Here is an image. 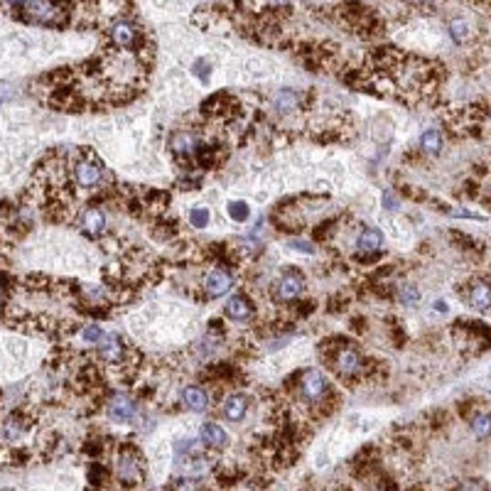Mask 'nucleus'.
Instances as JSON below:
<instances>
[{
	"label": "nucleus",
	"instance_id": "23",
	"mask_svg": "<svg viewBox=\"0 0 491 491\" xmlns=\"http://www.w3.org/2000/svg\"><path fill=\"white\" fill-rule=\"evenodd\" d=\"M472 430L477 438H489L491 435V418L489 416H477L472 422Z\"/></svg>",
	"mask_w": 491,
	"mask_h": 491
},
{
	"label": "nucleus",
	"instance_id": "11",
	"mask_svg": "<svg viewBox=\"0 0 491 491\" xmlns=\"http://www.w3.org/2000/svg\"><path fill=\"white\" fill-rule=\"evenodd\" d=\"M234 287V278L226 273V270H211L206 275L204 280V290H206V298H224Z\"/></svg>",
	"mask_w": 491,
	"mask_h": 491
},
{
	"label": "nucleus",
	"instance_id": "28",
	"mask_svg": "<svg viewBox=\"0 0 491 491\" xmlns=\"http://www.w3.org/2000/svg\"><path fill=\"white\" fill-rule=\"evenodd\" d=\"M204 67H209V64H206V62H197V64H194V71H197L202 79H206V76H209V69L204 71Z\"/></svg>",
	"mask_w": 491,
	"mask_h": 491
},
{
	"label": "nucleus",
	"instance_id": "3",
	"mask_svg": "<svg viewBox=\"0 0 491 491\" xmlns=\"http://www.w3.org/2000/svg\"><path fill=\"white\" fill-rule=\"evenodd\" d=\"M332 386H329V379L317 368H307L300 374V383H298V396L307 408H322L327 403Z\"/></svg>",
	"mask_w": 491,
	"mask_h": 491
},
{
	"label": "nucleus",
	"instance_id": "30",
	"mask_svg": "<svg viewBox=\"0 0 491 491\" xmlns=\"http://www.w3.org/2000/svg\"><path fill=\"white\" fill-rule=\"evenodd\" d=\"M413 3H418V5H425V3H433V0H413Z\"/></svg>",
	"mask_w": 491,
	"mask_h": 491
},
{
	"label": "nucleus",
	"instance_id": "21",
	"mask_svg": "<svg viewBox=\"0 0 491 491\" xmlns=\"http://www.w3.org/2000/svg\"><path fill=\"white\" fill-rule=\"evenodd\" d=\"M104 337H106V332L99 327V324H86V327L82 329V339L86 342V344H99Z\"/></svg>",
	"mask_w": 491,
	"mask_h": 491
},
{
	"label": "nucleus",
	"instance_id": "22",
	"mask_svg": "<svg viewBox=\"0 0 491 491\" xmlns=\"http://www.w3.org/2000/svg\"><path fill=\"white\" fill-rule=\"evenodd\" d=\"M295 104H298V96L293 91H280L275 96V108H280V111H293Z\"/></svg>",
	"mask_w": 491,
	"mask_h": 491
},
{
	"label": "nucleus",
	"instance_id": "16",
	"mask_svg": "<svg viewBox=\"0 0 491 491\" xmlns=\"http://www.w3.org/2000/svg\"><path fill=\"white\" fill-rule=\"evenodd\" d=\"M202 444H206V447H211V450H224L228 444V435L224 427L214 425V422H209V425L202 427Z\"/></svg>",
	"mask_w": 491,
	"mask_h": 491
},
{
	"label": "nucleus",
	"instance_id": "15",
	"mask_svg": "<svg viewBox=\"0 0 491 491\" xmlns=\"http://www.w3.org/2000/svg\"><path fill=\"white\" fill-rule=\"evenodd\" d=\"M182 403L184 408L192 410V413H204L209 408V393L199 386H187L182 391Z\"/></svg>",
	"mask_w": 491,
	"mask_h": 491
},
{
	"label": "nucleus",
	"instance_id": "14",
	"mask_svg": "<svg viewBox=\"0 0 491 491\" xmlns=\"http://www.w3.org/2000/svg\"><path fill=\"white\" fill-rule=\"evenodd\" d=\"M226 317L234 322H248L253 317V302L246 295H234L226 302Z\"/></svg>",
	"mask_w": 491,
	"mask_h": 491
},
{
	"label": "nucleus",
	"instance_id": "20",
	"mask_svg": "<svg viewBox=\"0 0 491 491\" xmlns=\"http://www.w3.org/2000/svg\"><path fill=\"white\" fill-rule=\"evenodd\" d=\"M187 217L194 228H204L206 224H209V211H206L204 206H194V209H189Z\"/></svg>",
	"mask_w": 491,
	"mask_h": 491
},
{
	"label": "nucleus",
	"instance_id": "24",
	"mask_svg": "<svg viewBox=\"0 0 491 491\" xmlns=\"http://www.w3.org/2000/svg\"><path fill=\"white\" fill-rule=\"evenodd\" d=\"M450 35L452 40L459 45V42H464V37H467V23L464 20H452L450 23Z\"/></svg>",
	"mask_w": 491,
	"mask_h": 491
},
{
	"label": "nucleus",
	"instance_id": "13",
	"mask_svg": "<svg viewBox=\"0 0 491 491\" xmlns=\"http://www.w3.org/2000/svg\"><path fill=\"white\" fill-rule=\"evenodd\" d=\"M381 246H383V234H381L379 228H366V231H361L357 239V251H359V256H363V258L379 253Z\"/></svg>",
	"mask_w": 491,
	"mask_h": 491
},
{
	"label": "nucleus",
	"instance_id": "4",
	"mask_svg": "<svg viewBox=\"0 0 491 491\" xmlns=\"http://www.w3.org/2000/svg\"><path fill=\"white\" fill-rule=\"evenodd\" d=\"M108 37H111V45L116 49H123V52H138L143 59H145V37H143V29L128 18H121L116 23L108 25Z\"/></svg>",
	"mask_w": 491,
	"mask_h": 491
},
{
	"label": "nucleus",
	"instance_id": "8",
	"mask_svg": "<svg viewBox=\"0 0 491 491\" xmlns=\"http://www.w3.org/2000/svg\"><path fill=\"white\" fill-rule=\"evenodd\" d=\"M302 290H304V280L298 273L283 275L280 280H278V285H275V300H278V302H295V300L302 295Z\"/></svg>",
	"mask_w": 491,
	"mask_h": 491
},
{
	"label": "nucleus",
	"instance_id": "29",
	"mask_svg": "<svg viewBox=\"0 0 491 491\" xmlns=\"http://www.w3.org/2000/svg\"><path fill=\"white\" fill-rule=\"evenodd\" d=\"M5 300V285H3V275H0V302Z\"/></svg>",
	"mask_w": 491,
	"mask_h": 491
},
{
	"label": "nucleus",
	"instance_id": "7",
	"mask_svg": "<svg viewBox=\"0 0 491 491\" xmlns=\"http://www.w3.org/2000/svg\"><path fill=\"white\" fill-rule=\"evenodd\" d=\"M106 413H108V418H111L113 422H118V425H128V422H133L135 416H138V403H135L133 398L118 393V396L108 398Z\"/></svg>",
	"mask_w": 491,
	"mask_h": 491
},
{
	"label": "nucleus",
	"instance_id": "27",
	"mask_svg": "<svg viewBox=\"0 0 491 491\" xmlns=\"http://www.w3.org/2000/svg\"><path fill=\"white\" fill-rule=\"evenodd\" d=\"M295 251H302V253H315V246L312 243H304V241H290Z\"/></svg>",
	"mask_w": 491,
	"mask_h": 491
},
{
	"label": "nucleus",
	"instance_id": "18",
	"mask_svg": "<svg viewBox=\"0 0 491 491\" xmlns=\"http://www.w3.org/2000/svg\"><path fill=\"white\" fill-rule=\"evenodd\" d=\"M420 150L430 152V155H435V152L442 150V133H440L438 128L425 130V133L420 135Z\"/></svg>",
	"mask_w": 491,
	"mask_h": 491
},
{
	"label": "nucleus",
	"instance_id": "10",
	"mask_svg": "<svg viewBox=\"0 0 491 491\" xmlns=\"http://www.w3.org/2000/svg\"><path fill=\"white\" fill-rule=\"evenodd\" d=\"M197 147H199L197 138H194V135L189 133V130H177V133H172V138H170V150L175 152V155H177L180 160L194 158V155H197Z\"/></svg>",
	"mask_w": 491,
	"mask_h": 491
},
{
	"label": "nucleus",
	"instance_id": "12",
	"mask_svg": "<svg viewBox=\"0 0 491 491\" xmlns=\"http://www.w3.org/2000/svg\"><path fill=\"white\" fill-rule=\"evenodd\" d=\"M221 413L228 422H241L248 413V398L243 393H234V396H228L221 405Z\"/></svg>",
	"mask_w": 491,
	"mask_h": 491
},
{
	"label": "nucleus",
	"instance_id": "9",
	"mask_svg": "<svg viewBox=\"0 0 491 491\" xmlns=\"http://www.w3.org/2000/svg\"><path fill=\"white\" fill-rule=\"evenodd\" d=\"M79 226H82V231L88 236V239H99V236L106 231L104 211L96 209V206H88V209H84L82 217H79Z\"/></svg>",
	"mask_w": 491,
	"mask_h": 491
},
{
	"label": "nucleus",
	"instance_id": "26",
	"mask_svg": "<svg viewBox=\"0 0 491 491\" xmlns=\"http://www.w3.org/2000/svg\"><path fill=\"white\" fill-rule=\"evenodd\" d=\"M400 300H403L405 304H413L418 300V293L413 287H403V290H400Z\"/></svg>",
	"mask_w": 491,
	"mask_h": 491
},
{
	"label": "nucleus",
	"instance_id": "25",
	"mask_svg": "<svg viewBox=\"0 0 491 491\" xmlns=\"http://www.w3.org/2000/svg\"><path fill=\"white\" fill-rule=\"evenodd\" d=\"M10 96H12L10 82H0V106L5 104V101H10Z\"/></svg>",
	"mask_w": 491,
	"mask_h": 491
},
{
	"label": "nucleus",
	"instance_id": "17",
	"mask_svg": "<svg viewBox=\"0 0 491 491\" xmlns=\"http://www.w3.org/2000/svg\"><path fill=\"white\" fill-rule=\"evenodd\" d=\"M469 302L477 310H489L491 307V285L486 283H474L472 293H469Z\"/></svg>",
	"mask_w": 491,
	"mask_h": 491
},
{
	"label": "nucleus",
	"instance_id": "19",
	"mask_svg": "<svg viewBox=\"0 0 491 491\" xmlns=\"http://www.w3.org/2000/svg\"><path fill=\"white\" fill-rule=\"evenodd\" d=\"M226 211H228V217L234 219V221H239V224H243L246 219L251 217V209H248L246 202H231V204L226 206Z\"/></svg>",
	"mask_w": 491,
	"mask_h": 491
},
{
	"label": "nucleus",
	"instance_id": "5",
	"mask_svg": "<svg viewBox=\"0 0 491 491\" xmlns=\"http://www.w3.org/2000/svg\"><path fill=\"white\" fill-rule=\"evenodd\" d=\"M116 477L123 486H135L145 479V467H143L141 455L133 447H123L116 457Z\"/></svg>",
	"mask_w": 491,
	"mask_h": 491
},
{
	"label": "nucleus",
	"instance_id": "2",
	"mask_svg": "<svg viewBox=\"0 0 491 491\" xmlns=\"http://www.w3.org/2000/svg\"><path fill=\"white\" fill-rule=\"evenodd\" d=\"M71 177H74L76 187L86 189V192H96L106 182V170L101 160L96 158V152L84 150L79 152V158L71 163Z\"/></svg>",
	"mask_w": 491,
	"mask_h": 491
},
{
	"label": "nucleus",
	"instance_id": "6",
	"mask_svg": "<svg viewBox=\"0 0 491 491\" xmlns=\"http://www.w3.org/2000/svg\"><path fill=\"white\" fill-rule=\"evenodd\" d=\"M99 359L108 366H125L128 363V346L116 334H106L99 342Z\"/></svg>",
	"mask_w": 491,
	"mask_h": 491
},
{
	"label": "nucleus",
	"instance_id": "1",
	"mask_svg": "<svg viewBox=\"0 0 491 491\" xmlns=\"http://www.w3.org/2000/svg\"><path fill=\"white\" fill-rule=\"evenodd\" d=\"M322 351H327L324 357H327L329 361V368H332L339 379L344 381L359 379V376H363V371H366V359H363V354L357 346H351L349 342L327 344V346H322Z\"/></svg>",
	"mask_w": 491,
	"mask_h": 491
}]
</instances>
